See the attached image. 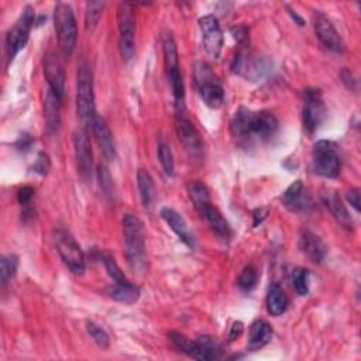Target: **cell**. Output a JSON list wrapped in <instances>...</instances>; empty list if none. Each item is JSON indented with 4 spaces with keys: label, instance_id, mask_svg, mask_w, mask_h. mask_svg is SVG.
Instances as JSON below:
<instances>
[{
    "label": "cell",
    "instance_id": "cell-1",
    "mask_svg": "<svg viewBox=\"0 0 361 361\" xmlns=\"http://www.w3.org/2000/svg\"><path fill=\"white\" fill-rule=\"evenodd\" d=\"M277 130L278 119L267 111L252 112L247 108H240L230 122V133L236 143L243 147L257 141H267Z\"/></svg>",
    "mask_w": 361,
    "mask_h": 361
},
{
    "label": "cell",
    "instance_id": "cell-2",
    "mask_svg": "<svg viewBox=\"0 0 361 361\" xmlns=\"http://www.w3.org/2000/svg\"><path fill=\"white\" fill-rule=\"evenodd\" d=\"M123 237L130 267L134 271L143 270L145 266V229L137 216L129 214L123 218Z\"/></svg>",
    "mask_w": 361,
    "mask_h": 361
},
{
    "label": "cell",
    "instance_id": "cell-3",
    "mask_svg": "<svg viewBox=\"0 0 361 361\" xmlns=\"http://www.w3.org/2000/svg\"><path fill=\"white\" fill-rule=\"evenodd\" d=\"M193 78L204 105L211 109H219L225 102V90L211 67L203 61H196L193 65Z\"/></svg>",
    "mask_w": 361,
    "mask_h": 361
},
{
    "label": "cell",
    "instance_id": "cell-4",
    "mask_svg": "<svg viewBox=\"0 0 361 361\" xmlns=\"http://www.w3.org/2000/svg\"><path fill=\"white\" fill-rule=\"evenodd\" d=\"M173 343L185 354L195 360H202V361H214L219 360L223 354L222 344L211 337V336H199L195 340L188 339L186 336L181 333L173 332L170 335Z\"/></svg>",
    "mask_w": 361,
    "mask_h": 361
},
{
    "label": "cell",
    "instance_id": "cell-5",
    "mask_svg": "<svg viewBox=\"0 0 361 361\" xmlns=\"http://www.w3.org/2000/svg\"><path fill=\"white\" fill-rule=\"evenodd\" d=\"M77 111H78V116L85 125H90L96 116L93 78L86 60H82L78 65Z\"/></svg>",
    "mask_w": 361,
    "mask_h": 361
},
{
    "label": "cell",
    "instance_id": "cell-6",
    "mask_svg": "<svg viewBox=\"0 0 361 361\" xmlns=\"http://www.w3.org/2000/svg\"><path fill=\"white\" fill-rule=\"evenodd\" d=\"M342 156L340 148L335 141L321 140L314 145L312 170L325 178H336L340 174Z\"/></svg>",
    "mask_w": 361,
    "mask_h": 361
},
{
    "label": "cell",
    "instance_id": "cell-7",
    "mask_svg": "<svg viewBox=\"0 0 361 361\" xmlns=\"http://www.w3.org/2000/svg\"><path fill=\"white\" fill-rule=\"evenodd\" d=\"M54 24L60 47L65 56H71L77 45L78 27L74 10L67 3H58L54 10Z\"/></svg>",
    "mask_w": 361,
    "mask_h": 361
},
{
    "label": "cell",
    "instance_id": "cell-8",
    "mask_svg": "<svg viewBox=\"0 0 361 361\" xmlns=\"http://www.w3.org/2000/svg\"><path fill=\"white\" fill-rule=\"evenodd\" d=\"M54 243L61 260L70 268V271L75 275H82L86 267L85 255L75 239L68 232L60 229L54 233Z\"/></svg>",
    "mask_w": 361,
    "mask_h": 361
},
{
    "label": "cell",
    "instance_id": "cell-9",
    "mask_svg": "<svg viewBox=\"0 0 361 361\" xmlns=\"http://www.w3.org/2000/svg\"><path fill=\"white\" fill-rule=\"evenodd\" d=\"M118 26H119V48L125 61H130L134 56L136 40V16L131 3H120L118 9Z\"/></svg>",
    "mask_w": 361,
    "mask_h": 361
},
{
    "label": "cell",
    "instance_id": "cell-10",
    "mask_svg": "<svg viewBox=\"0 0 361 361\" xmlns=\"http://www.w3.org/2000/svg\"><path fill=\"white\" fill-rule=\"evenodd\" d=\"M185 113V108H175V131L188 156L193 160H199L203 152V143L198 130Z\"/></svg>",
    "mask_w": 361,
    "mask_h": 361
},
{
    "label": "cell",
    "instance_id": "cell-11",
    "mask_svg": "<svg viewBox=\"0 0 361 361\" xmlns=\"http://www.w3.org/2000/svg\"><path fill=\"white\" fill-rule=\"evenodd\" d=\"M233 72L250 79V81H262L271 72V64L255 54L248 53V51H239L233 58L232 64Z\"/></svg>",
    "mask_w": 361,
    "mask_h": 361
},
{
    "label": "cell",
    "instance_id": "cell-12",
    "mask_svg": "<svg viewBox=\"0 0 361 361\" xmlns=\"http://www.w3.org/2000/svg\"><path fill=\"white\" fill-rule=\"evenodd\" d=\"M34 22H35L34 10L33 8L27 6L22 13L20 19L17 20V23L15 24V27L9 30L6 37V49H8L9 63H12L15 57L26 47Z\"/></svg>",
    "mask_w": 361,
    "mask_h": 361
},
{
    "label": "cell",
    "instance_id": "cell-13",
    "mask_svg": "<svg viewBox=\"0 0 361 361\" xmlns=\"http://www.w3.org/2000/svg\"><path fill=\"white\" fill-rule=\"evenodd\" d=\"M305 108H303V126L307 133H315L326 116V109L319 89L305 90Z\"/></svg>",
    "mask_w": 361,
    "mask_h": 361
},
{
    "label": "cell",
    "instance_id": "cell-14",
    "mask_svg": "<svg viewBox=\"0 0 361 361\" xmlns=\"http://www.w3.org/2000/svg\"><path fill=\"white\" fill-rule=\"evenodd\" d=\"M199 27L202 31L203 47L212 58L218 60L223 48V34L218 19L214 15L203 16L199 19Z\"/></svg>",
    "mask_w": 361,
    "mask_h": 361
},
{
    "label": "cell",
    "instance_id": "cell-15",
    "mask_svg": "<svg viewBox=\"0 0 361 361\" xmlns=\"http://www.w3.org/2000/svg\"><path fill=\"white\" fill-rule=\"evenodd\" d=\"M74 147H75L78 174L83 181H89L92 178V171H93V159H92V147H90L89 134L85 127L77 129L74 134Z\"/></svg>",
    "mask_w": 361,
    "mask_h": 361
},
{
    "label": "cell",
    "instance_id": "cell-16",
    "mask_svg": "<svg viewBox=\"0 0 361 361\" xmlns=\"http://www.w3.org/2000/svg\"><path fill=\"white\" fill-rule=\"evenodd\" d=\"M282 204L294 214L307 212L312 208V198L307 193L302 181H295L282 195Z\"/></svg>",
    "mask_w": 361,
    "mask_h": 361
},
{
    "label": "cell",
    "instance_id": "cell-17",
    "mask_svg": "<svg viewBox=\"0 0 361 361\" xmlns=\"http://www.w3.org/2000/svg\"><path fill=\"white\" fill-rule=\"evenodd\" d=\"M44 75L48 88L63 100L65 93V74L61 61L54 53H48L44 58Z\"/></svg>",
    "mask_w": 361,
    "mask_h": 361
},
{
    "label": "cell",
    "instance_id": "cell-18",
    "mask_svg": "<svg viewBox=\"0 0 361 361\" xmlns=\"http://www.w3.org/2000/svg\"><path fill=\"white\" fill-rule=\"evenodd\" d=\"M92 127V133L95 136V140L103 154V157L106 160L112 161L116 157V147H115V140L112 136V131L108 126V123L105 122V119L100 116H95L93 122L90 123Z\"/></svg>",
    "mask_w": 361,
    "mask_h": 361
},
{
    "label": "cell",
    "instance_id": "cell-19",
    "mask_svg": "<svg viewBox=\"0 0 361 361\" xmlns=\"http://www.w3.org/2000/svg\"><path fill=\"white\" fill-rule=\"evenodd\" d=\"M314 23H315V31H316L319 41L328 49L335 51V53H340V51L343 49V42H342V38H340L339 33L336 31L335 26L332 24V22L325 15L315 13Z\"/></svg>",
    "mask_w": 361,
    "mask_h": 361
},
{
    "label": "cell",
    "instance_id": "cell-20",
    "mask_svg": "<svg viewBox=\"0 0 361 361\" xmlns=\"http://www.w3.org/2000/svg\"><path fill=\"white\" fill-rule=\"evenodd\" d=\"M299 248L314 263H322L328 254V246L311 230H302L299 234Z\"/></svg>",
    "mask_w": 361,
    "mask_h": 361
},
{
    "label": "cell",
    "instance_id": "cell-21",
    "mask_svg": "<svg viewBox=\"0 0 361 361\" xmlns=\"http://www.w3.org/2000/svg\"><path fill=\"white\" fill-rule=\"evenodd\" d=\"M161 218L167 222V225L173 229V232L179 237V240L186 244L189 248L195 247V240H193V234L189 230V226L186 223V220L174 209L170 208H164L161 211Z\"/></svg>",
    "mask_w": 361,
    "mask_h": 361
},
{
    "label": "cell",
    "instance_id": "cell-22",
    "mask_svg": "<svg viewBox=\"0 0 361 361\" xmlns=\"http://www.w3.org/2000/svg\"><path fill=\"white\" fill-rule=\"evenodd\" d=\"M60 106L61 99L47 88L44 93V119L47 123V130L49 133H56L61 123V115H60Z\"/></svg>",
    "mask_w": 361,
    "mask_h": 361
},
{
    "label": "cell",
    "instance_id": "cell-23",
    "mask_svg": "<svg viewBox=\"0 0 361 361\" xmlns=\"http://www.w3.org/2000/svg\"><path fill=\"white\" fill-rule=\"evenodd\" d=\"M322 200L326 204V208L330 211L333 218L344 227L350 229L353 226V220L348 215V211L344 206L343 200L335 191H325L322 192Z\"/></svg>",
    "mask_w": 361,
    "mask_h": 361
},
{
    "label": "cell",
    "instance_id": "cell-24",
    "mask_svg": "<svg viewBox=\"0 0 361 361\" xmlns=\"http://www.w3.org/2000/svg\"><path fill=\"white\" fill-rule=\"evenodd\" d=\"M186 189H188V196H189L191 202L193 203V208L200 215V218H203L206 211H208L212 206L208 188H206V185L199 181H193V182L188 184Z\"/></svg>",
    "mask_w": 361,
    "mask_h": 361
},
{
    "label": "cell",
    "instance_id": "cell-25",
    "mask_svg": "<svg viewBox=\"0 0 361 361\" xmlns=\"http://www.w3.org/2000/svg\"><path fill=\"white\" fill-rule=\"evenodd\" d=\"M288 305H289V300H288V296L284 292V289L278 284L271 285L268 289V294H267V309H268L270 315L281 316L282 314L287 312Z\"/></svg>",
    "mask_w": 361,
    "mask_h": 361
},
{
    "label": "cell",
    "instance_id": "cell-26",
    "mask_svg": "<svg viewBox=\"0 0 361 361\" xmlns=\"http://www.w3.org/2000/svg\"><path fill=\"white\" fill-rule=\"evenodd\" d=\"M273 328L266 321H255L250 328L248 343L251 348H262L271 342Z\"/></svg>",
    "mask_w": 361,
    "mask_h": 361
},
{
    "label": "cell",
    "instance_id": "cell-27",
    "mask_svg": "<svg viewBox=\"0 0 361 361\" xmlns=\"http://www.w3.org/2000/svg\"><path fill=\"white\" fill-rule=\"evenodd\" d=\"M108 294L112 299L126 303V305H131L134 303L138 296H140V291L136 285H133L130 281L127 282H115L109 289Z\"/></svg>",
    "mask_w": 361,
    "mask_h": 361
},
{
    "label": "cell",
    "instance_id": "cell-28",
    "mask_svg": "<svg viewBox=\"0 0 361 361\" xmlns=\"http://www.w3.org/2000/svg\"><path fill=\"white\" fill-rule=\"evenodd\" d=\"M202 219L208 222L209 226L212 227V230L223 240H229L232 237V229H230L227 220L222 216V214L216 208H214V206H211V208L206 211V214L203 215Z\"/></svg>",
    "mask_w": 361,
    "mask_h": 361
},
{
    "label": "cell",
    "instance_id": "cell-29",
    "mask_svg": "<svg viewBox=\"0 0 361 361\" xmlns=\"http://www.w3.org/2000/svg\"><path fill=\"white\" fill-rule=\"evenodd\" d=\"M137 186H138V192H140L143 204L145 206V208H150L152 199H154V195H156V188H154L151 175L143 168H140L137 173Z\"/></svg>",
    "mask_w": 361,
    "mask_h": 361
},
{
    "label": "cell",
    "instance_id": "cell-30",
    "mask_svg": "<svg viewBox=\"0 0 361 361\" xmlns=\"http://www.w3.org/2000/svg\"><path fill=\"white\" fill-rule=\"evenodd\" d=\"M97 181H99V188L108 200H112L115 196V184H113V178L111 175V171L108 170L106 166H97Z\"/></svg>",
    "mask_w": 361,
    "mask_h": 361
},
{
    "label": "cell",
    "instance_id": "cell-31",
    "mask_svg": "<svg viewBox=\"0 0 361 361\" xmlns=\"http://www.w3.org/2000/svg\"><path fill=\"white\" fill-rule=\"evenodd\" d=\"M106 3L105 2H88L86 3V10H85V27L88 31H92L96 29L100 16L105 9Z\"/></svg>",
    "mask_w": 361,
    "mask_h": 361
},
{
    "label": "cell",
    "instance_id": "cell-32",
    "mask_svg": "<svg viewBox=\"0 0 361 361\" xmlns=\"http://www.w3.org/2000/svg\"><path fill=\"white\" fill-rule=\"evenodd\" d=\"M19 266V260L16 255H3L0 260V278H2V284L8 285V282L16 275Z\"/></svg>",
    "mask_w": 361,
    "mask_h": 361
},
{
    "label": "cell",
    "instance_id": "cell-33",
    "mask_svg": "<svg viewBox=\"0 0 361 361\" xmlns=\"http://www.w3.org/2000/svg\"><path fill=\"white\" fill-rule=\"evenodd\" d=\"M159 160L161 163V167L164 170V173L168 177H173L174 174V157H173V151L168 147V144L160 138L159 140Z\"/></svg>",
    "mask_w": 361,
    "mask_h": 361
},
{
    "label": "cell",
    "instance_id": "cell-34",
    "mask_svg": "<svg viewBox=\"0 0 361 361\" xmlns=\"http://www.w3.org/2000/svg\"><path fill=\"white\" fill-rule=\"evenodd\" d=\"M257 281H259V273L252 266H247L239 275L237 285L241 291L250 292L257 287Z\"/></svg>",
    "mask_w": 361,
    "mask_h": 361
},
{
    "label": "cell",
    "instance_id": "cell-35",
    "mask_svg": "<svg viewBox=\"0 0 361 361\" xmlns=\"http://www.w3.org/2000/svg\"><path fill=\"white\" fill-rule=\"evenodd\" d=\"M307 278H309V271H307V270L300 268V267L292 270L291 280H292V284H294L295 291H296L300 296H305V295H307V292H309Z\"/></svg>",
    "mask_w": 361,
    "mask_h": 361
},
{
    "label": "cell",
    "instance_id": "cell-36",
    "mask_svg": "<svg viewBox=\"0 0 361 361\" xmlns=\"http://www.w3.org/2000/svg\"><path fill=\"white\" fill-rule=\"evenodd\" d=\"M86 329H88L89 336L93 339V342H95L100 348H108V347H109V344H111V337H109V335L106 333L105 329H102L100 326H97V325L93 323V322H89Z\"/></svg>",
    "mask_w": 361,
    "mask_h": 361
},
{
    "label": "cell",
    "instance_id": "cell-37",
    "mask_svg": "<svg viewBox=\"0 0 361 361\" xmlns=\"http://www.w3.org/2000/svg\"><path fill=\"white\" fill-rule=\"evenodd\" d=\"M103 263H105V267H106L109 275L113 278L115 282H127V278L125 277L123 271L120 270V267L118 266V263L115 262L113 257L103 255Z\"/></svg>",
    "mask_w": 361,
    "mask_h": 361
},
{
    "label": "cell",
    "instance_id": "cell-38",
    "mask_svg": "<svg viewBox=\"0 0 361 361\" xmlns=\"http://www.w3.org/2000/svg\"><path fill=\"white\" fill-rule=\"evenodd\" d=\"M49 159L45 152H40L38 154V159H37V163L34 164V170L38 173V174H47L48 170H49Z\"/></svg>",
    "mask_w": 361,
    "mask_h": 361
},
{
    "label": "cell",
    "instance_id": "cell-39",
    "mask_svg": "<svg viewBox=\"0 0 361 361\" xmlns=\"http://www.w3.org/2000/svg\"><path fill=\"white\" fill-rule=\"evenodd\" d=\"M342 81L344 82V85L347 86V89L350 90H357V79L353 75L351 71L348 70H343L342 71Z\"/></svg>",
    "mask_w": 361,
    "mask_h": 361
},
{
    "label": "cell",
    "instance_id": "cell-40",
    "mask_svg": "<svg viewBox=\"0 0 361 361\" xmlns=\"http://www.w3.org/2000/svg\"><path fill=\"white\" fill-rule=\"evenodd\" d=\"M33 195H34V189L31 186H23L17 193V199L22 204H29Z\"/></svg>",
    "mask_w": 361,
    "mask_h": 361
},
{
    "label": "cell",
    "instance_id": "cell-41",
    "mask_svg": "<svg viewBox=\"0 0 361 361\" xmlns=\"http://www.w3.org/2000/svg\"><path fill=\"white\" fill-rule=\"evenodd\" d=\"M347 200L350 202V204L355 209V212H360V191L357 188L350 189L347 192Z\"/></svg>",
    "mask_w": 361,
    "mask_h": 361
},
{
    "label": "cell",
    "instance_id": "cell-42",
    "mask_svg": "<svg viewBox=\"0 0 361 361\" xmlns=\"http://www.w3.org/2000/svg\"><path fill=\"white\" fill-rule=\"evenodd\" d=\"M252 218H254V226H257V225L262 223L267 218V209H264V208L255 209L252 212Z\"/></svg>",
    "mask_w": 361,
    "mask_h": 361
},
{
    "label": "cell",
    "instance_id": "cell-43",
    "mask_svg": "<svg viewBox=\"0 0 361 361\" xmlns=\"http://www.w3.org/2000/svg\"><path fill=\"white\" fill-rule=\"evenodd\" d=\"M241 332H243V323H241V322H236V323H233L232 330H230V335H229L230 342L236 340V339L241 335Z\"/></svg>",
    "mask_w": 361,
    "mask_h": 361
}]
</instances>
